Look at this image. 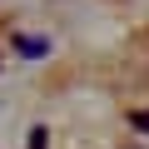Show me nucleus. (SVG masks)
<instances>
[{"mask_svg": "<svg viewBox=\"0 0 149 149\" xmlns=\"http://www.w3.org/2000/svg\"><path fill=\"white\" fill-rule=\"evenodd\" d=\"M129 124H134V129H144V134H149V114H129Z\"/></svg>", "mask_w": 149, "mask_h": 149, "instance_id": "nucleus-3", "label": "nucleus"}, {"mask_svg": "<svg viewBox=\"0 0 149 149\" xmlns=\"http://www.w3.org/2000/svg\"><path fill=\"white\" fill-rule=\"evenodd\" d=\"M25 149H50V134H45V129L35 124V129H30V144H25Z\"/></svg>", "mask_w": 149, "mask_h": 149, "instance_id": "nucleus-2", "label": "nucleus"}, {"mask_svg": "<svg viewBox=\"0 0 149 149\" xmlns=\"http://www.w3.org/2000/svg\"><path fill=\"white\" fill-rule=\"evenodd\" d=\"M15 50H20L25 60H40V55H50V40H40V35H35V40H30V35H15Z\"/></svg>", "mask_w": 149, "mask_h": 149, "instance_id": "nucleus-1", "label": "nucleus"}]
</instances>
